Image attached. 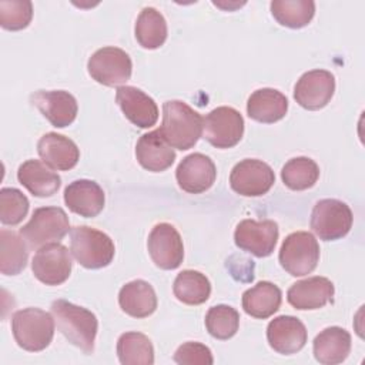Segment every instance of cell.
<instances>
[{
  "label": "cell",
  "instance_id": "obj_13",
  "mask_svg": "<svg viewBox=\"0 0 365 365\" xmlns=\"http://www.w3.org/2000/svg\"><path fill=\"white\" fill-rule=\"evenodd\" d=\"M148 254L161 269H175L184 259V245L180 232L168 222L157 224L147 240Z\"/></svg>",
  "mask_w": 365,
  "mask_h": 365
},
{
  "label": "cell",
  "instance_id": "obj_26",
  "mask_svg": "<svg viewBox=\"0 0 365 365\" xmlns=\"http://www.w3.org/2000/svg\"><path fill=\"white\" fill-rule=\"evenodd\" d=\"M120 308L133 318L150 317L157 309L154 288L144 279H134L121 287L118 292Z\"/></svg>",
  "mask_w": 365,
  "mask_h": 365
},
{
  "label": "cell",
  "instance_id": "obj_25",
  "mask_svg": "<svg viewBox=\"0 0 365 365\" xmlns=\"http://www.w3.org/2000/svg\"><path fill=\"white\" fill-rule=\"evenodd\" d=\"M288 111L287 97L275 88H259L255 90L247 101V113L250 118L271 124L285 117Z\"/></svg>",
  "mask_w": 365,
  "mask_h": 365
},
{
  "label": "cell",
  "instance_id": "obj_35",
  "mask_svg": "<svg viewBox=\"0 0 365 365\" xmlns=\"http://www.w3.org/2000/svg\"><path fill=\"white\" fill-rule=\"evenodd\" d=\"M30 202L17 188L4 187L0 190V221L4 225L20 224L29 212Z\"/></svg>",
  "mask_w": 365,
  "mask_h": 365
},
{
  "label": "cell",
  "instance_id": "obj_1",
  "mask_svg": "<svg viewBox=\"0 0 365 365\" xmlns=\"http://www.w3.org/2000/svg\"><path fill=\"white\" fill-rule=\"evenodd\" d=\"M51 314L57 329L70 344L80 348L84 354L94 351L98 321L91 311L66 299H56L51 302Z\"/></svg>",
  "mask_w": 365,
  "mask_h": 365
},
{
  "label": "cell",
  "instance_id": "obj_23",
  "mask_svg": "<svg viewBox=\"0 0 365 365\" xmlns=\"http://www.w3.org/2000/svg\"><path fill=\"white\" fill-rule=\"evenodd\" d=\"M312 349L314 356L319 364H341L351 352V335L341 327H328L315 336Z\"/></svg>",
  "mask_w": 365,
  "mask_h": 365
},
{
  "label": "cell",
  "instance_id": "obj_4",
  "mask_svg": "<svg viewBox=\"0 0 365 365\" xmlns=\"http://www.w3.org/2000/svg\"><path fill=\"white\" fill-rule=\"evenodd\" d=\"M70 251L84 268L98 269L113 261L115 247L106 232L87 225H77L70 230Z\"/></svg>",
  "mask_w": 365,
  "mask_h": 365
},
{
  "label": "cell",
  "instance_id": "obj_19",
  "mask_svg": "<svg viewBox=\"0 0 365 365\" xmlns=\"http://www.w3.org/2000/svg\"><path fill=\"white\" fill-rule=\"evenodd\" d=\"M334 292V284L328 278L309 277L292 284L287 299L295 309H319L332 301Z\"/></svg>",
  "mask_w": 365,
  "mask_h": 365
},
{
  "label": "cell",
  "instance_id": "obj_8",
  "mask_svg": "<svg viewBox=\"0 0 365 365\" xmlns=\"http://www.w3.org/2000/svg\"><path fill=\"white\" fill-rule=\"evenodd\" d=\"M87 70L97 83L114 87L130 80L133 63L123 48L107 46L91 54L87 63Z\"/></svg>",
  "mask_w": 365,
  "mask_h": 365
},
{
  "label": "cell",
  "instance_id": "obj_16",
  "mask_svg": "<svg viewBox=\"0 0 365 365\" xmlns=\"http://www.w3.org/2000/svg\"><path fill=\"white\" fill-rule=\"evenodd\" d=\"M30 101L57 128L70 125L77 117V101L68 91L38 90L30 96Z\"/></svg>",
  "mask_w": 365,
  "mask_h": 365
},
{
  "label": "cell",
  "instance_id": "obj_17",
  "mask_svg": "<svg viewBox=\"0 0 365 365\" xmlns=\"http://www.w3.org/2000/svg\"><path fill=\"white\" fill-rule=\"evenodd\" d=\"M269 346L282 355H292L301 351L308 339L307 328L301 319L292 315H279L267 327Z\"/></svg>",
  "mask_w": 365,
  "mask_h": 365
},
{
  "label": "cell",
  "instance_id": "obj_37",
  "mask_svg": "<svg viewBox=\"0 0 365 365\" xmlns=\"http://www.w3.org/2000/svg\"><path fill=\"white\" fill-rule=\"evenodd\" d=\"M174 361L180 365H211L214 362L211 349L201 342H185L174 354Z\"/></svg>",
  "mask_w": 365,
  "mask_h": 365
},
{
  "label": "cell",
  "instance_id": "obj_3",
  "mask_svg": "<svg viewBox=\"0 0 365 365\" xmlns=\"http://www.w3.org/2000/svg\"><path fill=\"white\" fill-rule=\"evenodd\" d=\"M54 317L40 308H23L11 317L17 345L30 352L46 349L54 336Z\"/></svg>",
  "mask_w": 365,
  "mask_h": 365
},
{
  "label": "cell",
  "instance_id": "obj_15",
  "mask_svg": "<svg viewBox=\"0 0 365 365\" xmlns=\"http://www.w3.org/2000/svg\"><path fill=\"white\" fill-rule=\"evenodd\" d=\"M175 178L181 190L190 194H201L214 184L217 168L208 155L192 153L181 160L175 170Z\"/></svg>",
  "mask_w": 365,
  "mask_h": 365
},
{
  "label": "cell",
  "instance_id": "obj_33",
  "mask_svg": "<svg viewBox=\"0 0 365 365\" xmlns=\"http://www.w3.org/2000/svg\"><path fill=\"white\" fill-rule=\"evenodd\" d=\"M319 177L318 164L309 157H295L285 163L281 170L282 182L295 191L311 188Z\"/></svg>",
  "mask_w": 365,
  "mask_h": 365
},
{
  "label": "cell",
  "instance_id": "obj_21",
  "mask_svg": "<svg viewBox=\"0 0 365 365\" xmlns=\"http://www.w3.org/2000/svg\"><path fill=\"white\" fill-rule=\"evenodd\" d=\"M37 151L44 164L60 171L71 170L80 160V150L76 143L57 133L41 135L37 143Z\"/></svg>",
  "mask_w": 365,
  "mask_h": 365
},
{
  "label": "cell",
  "instance_id": "obj_7",
  "mask_svg": "<svg viewBox=\"0 0 365 365\" xmlns=\"http://www.w3.org/2000/svg\"><path fill=\"white\" fill-rule=\"evenodd\" d=\"M354 215L348 204L336 198L319 200L311 212V228L324 241L345 237L352 227Z\"/></svg>",
  "mask_w": 365,
  "mask_h": 365
},
{
  "label": "cell",
  "instance_id": "obj_11",
  "mask_svg": "<svg viewBox=\"0 0 365 365\" xmlns=\"http://www.w3.org/2000/svg\"><path fill=\"white\" fill-rule=\"evenodd\" d=\"M278 224L272 220H242L234 232L235 245L258 258L274 252L278 240Z\"/></svg>",
  "mask_w": 365,
  "mask_h": 365
},
{
  "label": "cell",
  "instance_id": "obj_2",
  "mask_svg": "<svg viewBox=\"0 0 365 365\" xmlns=\"http://www.w3.org/2000/svg\"><path fill=\"white\" fill-rule=\"evenodd\" d=\"M158 130L173 148L188 150L201 137L202 117L187 103L170 100L163 104V123Z\"/></svg>",
  "mask_w": 365,
  "mask_h": 365
},
{
  "label": "cell",
  "instance_id": "obj_18",
  "mask_svg": "<svg viewBox=\"0 0 365 365\" xmlns=\"http://www.w3.org/2000/svg\"><path fill=\"white\" fill-rule=\"evenodd\" d=\"M115 101L124 115L140 128H148L158 120V107L155 101L137 87H118L115 91Z\"/></svg>",
  "mask_w": 365,
  "mask_h": 365
},
{
  "label": "cell",
  "instance_id": "obj_27",
  "mask_svg": "<svg viewBox=\"0 0 365 365\" xmlns=\"http://www.w3.org/2000/svg\"><path fill=\"white\" fill-rule=\"evenodd\" d=\"M281 301V289L269 281H259L242 294L244 311L248 315L259 319L274 315L279 309Z\"/></svg>",
  "mask_w": 365,
  "mask_h": 365
},
{
  "label": "cell",
  "instance_id": "obj_32",
  "mask_svg": "<svg viewBox=\"0 0 365 365\" xmlns=\"http://www.w3.org/2000/svg\"><path fill=\"white\" fill-rule=\"evenodd\" d=\"M271 13L281 26L301 29L312 20L315 3L312 0H274L271 1Z\"/></svg>",
  "mask_w": 365,
  "mask_h": 365
},
{
  "label": "cell",
  "instance_id": "obj_6",
  "mask_svg": "<svg viewBox=\"0 0 365 365\" xmlns=\"http://www.w3.org/2000/svg\"><path fill=\"white\" fill-rule=\"evenodd\" d=\"M278 259L281 267L292 277L311 274L319 261V245L308 231L291 232L285 237Z\"/></svg>",
  "mask_w": 365,
  "mask_h": 365
},
{
  "label": "cell",
  "instance_id": "obj_20",
  "mask_svg": "<svg viewBox=\"0 0 365 365\" xmlns=\"http://www.w3.org/2000/svg\"><path fill=\"white\" fill-rule=\"evenodd\" d=\"M104 191L93 180H76L64 190V202L70 211L80 217L93 218L104 208Z\"/></svg>",
  "mask_w": 365,
  "mask_h": 365
},
{
  "label": "cell",
  "instance_id": "obj_12",
  "mask_svg": "<svg viewBox=\"0 0 365 365\" xmlns=\"http://www.w3.org/2000/svg\"><path fill=\"white\" fill-rule=\"evenodd\" d=\"M73 261L67 247L51 242L37 250L31 261L34 277L46 285L63 284L71 272Z\"/></svg>",
  "mask_w": 365,
  "mask_h": 365
},
{
  "label": "cell",
  "instance_id": "obj_22",
  "mask_svg": "<svg viewBox=\"0 0 365 365\" xmlns=\"http://www.w3.org/2000/svg\"><path fill=\"white\" fill-rule=\"evenodd\" d=\"M135 157L143 168L153 173H161L173 165L175 151L157 128L138 138L135 144Z\"/></svg>",
  "mask_w": 365,
  "mask_h": 365
},
{
  "label": "cell",
  "instance_id": "obj_36",
  "mask_svg": "<svg viewBox=\"0 0 365 365\" xmlns=\"http://www.w3.org/2000/svg\"><path fill=\"white\" fill-rule=\"evenodd\" d=\"M33 17V4L29 0L0 1V26L6 30H21L29 26Z\"/></svg>",
  "mask_w": 365,
  "mask_h": 365
},
{
  "label": "cell",
  "instance_id": "obj_10",
  "mask_svg": "<svg viewBox=\"0 0 365 365\" xmlns=\"http://www.w3.org/2000/svg\"><path fill=\"white\" fill-rule=\"evenodd\" d=\"M275 182L272 168L255 158L241 160L230 174L231 188L244 197H259L267 194Z\"/></svg>",
  "mask_w": 365,
  "mask_h": 365
},
{
  "label": "cell",
  "instance_id": "obj_29",
  "mask_svg": "<svg viewBox=\"0 0 365 365\" xmlns=\"http://www.w3.org/2000/svg\"><path fill=\"white\" fill-rule=\"evenodd\" d=\"M29 247L16 231H0V271L4 275L20 274L27 264Z\"/></svg>",
  "mask_w": 365,
  "mask_h": 365
},
{
  "label": "cell",
  "instance_id": "obj_24",
  "mask_svg": "<svg viewBox=\"0 0 365 365\" xmlns=\"http://www.w3.org/2000/svg\"><path fill=\"white\" fill-rule=\"evenodd\" d=\"M19 182L34 197H51L61 185V178L40 160H27L17 170Z\"/></svg>",
  "mask_w": 365,
  "mask_h": 365
},
{
  "label": "cell",
  "instance_id": "obj_31",
  "mask_svg": "<svg viewBox=\"0 0 365 365\" xmlns=\"http://www.w3.org/2000/svg\"><path fill=\"white\" fill-rule=\"evenodd\" d=\"M117 356L123 365H153L154 346L141 332H124L117 341Z\"/></svg>",
  "mask_w": 365,
  "mask_h": 365
},
{
  "label": "cell",
  "instance_id": "obj_34",
  "mask_svg": "<svg viewBox=\"0 0 365 365\" xmlns=\"http://www.w3.org/2000/svg\"><path fill=\"white\" fill-rule=\"evenodd\" d=\"M240 327V314L230 305H214L205 315V328L217 339L225 341L232 338Z\"/></svg>",
  "mask_w": 365,
  "mask_h": 365
},
{
  "label": "cell",
  "instance_id": "obj_14",
  "mask_svg": "<svg viewBox=\"0 0 365 365\" xmlns=\"http://www.w3.org/2000/svg\"><path fill=\"white\" fill-rule=\"evenodd\" d=\"M335 91V77L328 70H311L304 73L294 87L295 101L307 110L325 107Z\"/></svg>",
  "mask_w": 365,
  "mask_h": 365
},
{
  "label": "cell",
  "instance_id": "obj_28",
  "mask_svg": "<svg viewBox=\"0 0 365 365\" xmlns=\"http://www.w3.org/2000/svg\"><path fill=\"white\" fill-rule=\"evenodd\" d=\"M135 38L141 47L155 50L167 40V21L154 7H144L135 21Z\"/></svg>",
  "mask_w": 365,
  "mask_h": 365
},
{
  "label": "cell",
  "instance_id": "obj_5",
  "mask_svg": "<svg viewBox=\"0 0 365 365\" xmlns=\"http://www.w3.org/2000/svg\"><path fill=\"white\" fill-rule=\"evenodd\" d=\"M70 222L60 207H40L20 228V235L30 250H38L51 242H60L68 232Z\"/></svg>",
  "mask_w": 365,
  "mask_h": 365
},
{
  "label": "cell",
  "instance_id": "obj_9",
  "mask_svg": "<svg viewBox=\"0 0 365 365\" xmlns=\"http://www.w3.org/2000/svg\"><path fill=\"white\" fill-rule=\"evenodd\" d=\"M204 138L217 148H231L244 134V118L232 107L221 106L202 118Z\"/></svg>",
  "mask_w": 365,
  "mask_h": 365
},
{
  "label": "cell",
  "instance_id": "obj_30",
  "mask_svg": "<svg viewBox=\"0 0 365 365\" xmlns=\"http://www.w3.org/2000/svg\"><path fill=\"white\" fill-rule=\"evenodd\" d=\"M173 292L182 304L200 305L210 298L211 284L202 272L195 269H184L175 277Z\"/></svg>",
  "mask_w": 365,
  "mask_h": 365
}]
</instances>
